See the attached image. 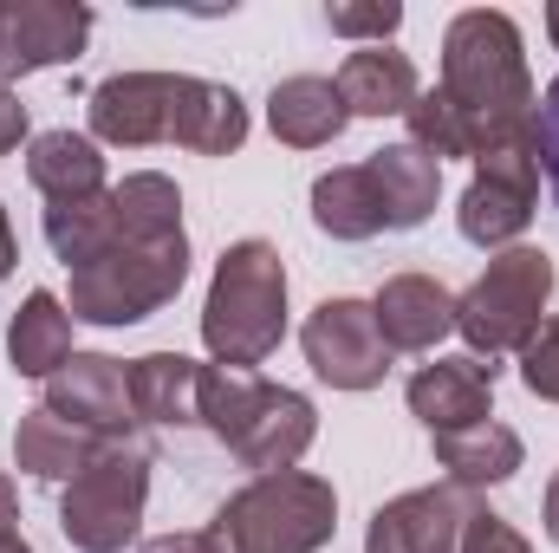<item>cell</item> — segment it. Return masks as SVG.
Segmentation results:
<instances>
[{
	"label": "cell",
	"instance_id": "obj_1",
	"mask_svg": "<svg viewBox=\"0 0 559 553\" xmlns=\"http://www.w3.org/2000/svg\"><path fill=\"white\" fill-rule=\"evenodd\" d=\"M534 66H527V39L514 26V13L501 7H462L442 26V72L436 85L417 92V105L404 111L411 143L423 156L449 163V156H488L501 143L534 138Z\"/></svg>",
	"mask_w": 559,
	"mask_h": 553
},
{
	"label": "cell",
	"instance_id": "obj_2",
	"mask_svg": "<svg viewBox=\"0 0 559 553\" xmlns=\"http://www.w3.org/2000/svg\"><path fill=\"white\" fill-rule=\"evenodd\" d=\"M286 339V261L274 242L248 235L228 242L215 274H209V299H202V345L209 365H248L261 372Z\"/></svg>",
	"mask_w": 559,
	"mask_h": 553
},
{
	"label": "cell",
	"instance_id": "obj_3",
	"mask_svg": "<svg viewBox=\"0 0 559 553\" xmlns=\"http://www.w3.org/2000/svg\"><path fill=\"white\" fill-rule=\"evenodd\" d=\"M338 534V489L312 469L248 475L209 521L215 553H319Z\"/></svg>",
	"mask_w": 559,
	"mask_h": 553
},
{
	"label": "cell",
	"instance_id": "obj_4",
	"mask_svg": "<svg viewBox=\"0 0 559 553\" xmlns=\"http://www.w3.org/2000/svg\"><path fill=\"white\" fill-rule=\"evenodd\" d=\"M182 280H189V235H163V242L118 235L98 261L72 268L66 313L85 326H138L182 293Z\"/></svg>",
	"mask_w": 559,
	"mask_h": 553
},
{
	"label": "cell",
	"instance_id": "obj_5",
	"mask_svg": "<svg viewBox=\"0 0 559 553\" xmlns=\"http://www.w3.org/2000/svg\"><path fill=\"white\" fill-rule=\"evenodd\" d=\"M554 255L547 248H501L488 255V268L455 293V332L468 339V358H501V352H521L527 332L547 319L554 306Z\"/></svg>",
	"mask_w": 559,
	"mask_h": 553
},
{
	"label": "cell",
	"instance_id": "obj_6",
	"mask_svg": "<svg viewBox=\"0 0 559 553\" xmlns=\"http://www.w3.org/2000/svg\"><path fill=\"white\" fill-rule=\"evenodd\" d=\"M143 508H150V449L105 443V456L59 489V534L72 553H124L143 528Z\"/></svg>",
	"mask_w": 559,
	"mask_h": 553
},
{
	"label": "cell",
	"instance_id": "obj_7",
	"mask_svg": "<svg viewBox=\"0 0 559 553\" xmlns=\"http://www.w3.org/2000/svg\"><path fill=\"white\" fill-rule=\"evenodd\" d=\"M534 209H540V150H534V138L501 143V150L475 156V176L455 202V228L468 248L501 255V248H521V235L534 228Z\"/></svg>",
	"mask_w": 559,
	"mask_h": 553
},
{
	"label": "cell",
	"instance_id": "obj_8",
	"mask_svg": "<svg viewBox=\"0 0 559 553\" xmlns=\"http://www.w3.org/2000/svg\"><path fill=\"white\" fill-rule=\"evenodd\" d=\"M299 352H306L312 378L332 391H378L391 378V358H397L371 319V299H352V293H332L306 313Z\"/></svg>",
	"mask_w": 559,
	"mask_h": 553
},
{
	"label": "cell",
	"instance_id": "obj_9",
	"mask_svg": "<svg viewBox=\"0 0 559 553\" xmlns=\"http://www.w3.org/2000/svg\"><path fill=\"white\" fill-rule=\"evenodd\" d=\"M92 26L98 20L85 0H0V92H13V79L26 72L72 66Z\"/></svg>",
	"mask_w": 559,
	"mask_h": 553
},
{
	"label": "cell",
	"instance_id": "obj_10",
	"mask_svg": "<svg viewBox=\"0 0 559 553\" xmlns=\"http://www.w3.org/2000/svg\"><path fill=\"white\" fill-rule=\"evenodd\" d=\"M176 98H182V72H111L92 85V143L105 150H150L169 143L176 131Z\"/></svg>",
	"mask_w": 559,
	"mask_h": 553
},
{
	"label": "cell",
	"instance_id": "obj_11",
	"mask_svg": "<svg viewBox=\"0 0 559 553\" xmlns=\"http://www.w3.org/2000/svg\"><path fill=\"white\" fill-rule=\"evenodd\" d=\"M475 515H481V502L455 482L404 489L371 515L365 553H462V534H468Z\"/></svg>",
	"mask_w": 559,
	"mask_h": 553
},
{
	"label": "cell",
	"instance_id": "obj_12",
	"mask_svg": "<svg viewBox=\"0 0 559 553\" xmlns=\"http://www.w3.org/2000/svg\"><path fill=\"white\" fill-rule=\"evenodd\" d=\"M52 416L105 436V443H131L138 430V411H131V365L111 358V352H72L52 378H46V398H39Z\"/></svg>",
	"mask_w": 559,
	"mask_h": 553
},
{
	"label": "cell",
	"instance_id": "obj_13",
	"mask_svg": "<svg viewBox=\"0 0 559 553\" xmlns=\"http://www.w3.org/2000/svg\"><path fill=\"white\" fill-rule=\"evenodd\" d=\"M495 378H501V365H488V358H429L411 372V385H404V404L417 416L429 436H442V430H468V423H488L495 416Z\"/></svg>",
	"mask_w": 559,
	"mask_h": 553
},
{
	"label": "cell",
	"instance_id": "obj_14",
	"mask_svg": "<svg viewBox=\"0 0 559 553\" xmlns=\"http://www.w3.org/2000/svg\"><path fill=\"white\" fill-rule=\"evenodd\" d=\"M312 436H319L312 398L293 391V385H267L261 411L248 416V430L228 443V456H235L241 469H254V475H280V469H299V462H306Z\"/></svg>",
	"mask_w": 559,
	"mask_h": 553
},
{
	"label": "cell",
	"instance_id": "obj_15",
	"mask_svg": "<svg viewBox=\"0 0 559 553\" xmlns=\"http://www.w3.org/2000/svg\"><path fill=\"white\" fill-rule=\"evenodd\" d=\"M371 319L391 352H436L455 332V293L436 274H391L371 293Z\"/></svg>",
	"mask_w": 559,
	"mask_h": 553
},
{
	"label": "cell",
	"instance_id": "obj_16",
	"mask_svg": "<svg viewBox=\"0 0 559 553\" xmlns=\"http://www.w3.org/2000/svg\"><path fill=\"white\" fill-rule=\"evenodd\" d=\"M248 131H254V118H248V98H241L235 85L182 72L176 131H169L176 150H189V156H235V150L248 143Z\"/></svg>",
	"mask_w": 559,
	"mask_h": 553
},
{
	"label": "cell",
	"instance_id": "obj_17",
	"mask_svg": "<svg viewBox=\"0 0 559 553\" xmlns=\"http://www.w3.org/2000/svg\"><path fill=\"white\" fill-rule=\"evenodd\" d=\"M345 125H352V111L325 72H293L267 92V131L286 150H325L345 138Z\"/></svg>",
	"mask_w": 559,
	"mask_h": 553
},
{
	"label": "cell",
	"instance_id": "obj_18",
	"mask_svg": "<svg viewBox=\"0 0 559 553\" xmlns=\"http://www.w3.org/2000/svg\"><path fill=\"white\" fill-rule=\"evenodd\" d=\"M332 85L352 118H404L423 92L411 52H397V46H352Z\"/></svg>",
	"mask_w": 559,
	"mask_h": 553
},
{
	"label": "cell",
	"instance_id": "obj_19",
	"mask_svg": "<svg viewBox=\"0 0 559 553\" xmlns=\"http://www.w3.org/2000/svg\"><path fill=\"white\" fill-rule=\"evenodd\" d=\"M436 443V469H449V482L455 489H501V482H514L521 475V462H527V443H521V430H508L501 416H488V423H468V430H442V436H429Z\"/></svg>",
	"mask_w": 559,
	"mask_h": 553
},
{
	"label": "cell",
	"instance_id": "obj_20",
	"mask_svg": "<svg viewBox=\"0 0 559 553\" xmlns=\"http://www.w3.org/2000/svg\"><path fill=\"white\" fill-rule=\"evenodd\" d=\"M365 169H371V183H378L384 228L411 235V228H423V222L436 215V202H442V163H436V156H423L411 138L371 150V156H365Z\"/></svg>",
	"mask_w": 559,
	"mask_h": 553
},
{
	"label": "cell",
	"instance_id": "obj_21",
	"mask_svg": "<svg viewBox=\"0 0 559 553\" xmlns=\"http://www.w3.org/2000/svg\"><path fill=\"white\" fill-rule=\"evenodd\" d=\"M72 313H66V299L52 293V286H33L20 306H13V319H7V365L20 372V378H33V385H46L79 345H72Z\"/></svg>",
	"mask_w": 559,
	"mask_h": 553
},
{
	"label": "cell",
	"instance_id": "obj_22",
	"mask_svg": "<svg viewBox=\"0 0 559 553\" xmlns=\"http://www.w3.org/2000/svg\"><path fill=\"white\" fill-rule=\"evenodd\" d=\"M26 183L46 202H85V196L111 189L105 150L92 143V131H39V138L26 143Z\"/></svg>",
	"mask_w": 559,
	"mask_h": 553
},
{
	"label": "cell",
	"instance_id": "obj_23",
	"mask_svg": "<svg viewBox=\"0 0 559 553\" xmlns=\"http://www.w3.org/2000/svg\"><path fill=\"white\" fill-rule=\"evenodd\" d=\"M98 456H105V436H92V430L52 416L46 404L13 423V462H20L26 475H39V482H59V489H66V482H72L79 469H92Z\"/></svg>",
	"mask_w": 559,
	"mask_h": 553
},
{
	"label": "cell",
	"instance_id": "obj_24",
	"mask_svg": "<svg viewBox=\"0 0 559 553\" xmlns=\"http://www.w3.org/2000/svg\"><path fill=\"white\" fill-rule=\"evenodd\" d=\"M312 222L332 242H371L384 235V202L365 163H338L325 176H312Z\"/></svg>",
	"mask_w": 559,
	"mask_h": 553
},
{
	"label": "cell",
	"instance_id": "obj_25",
	"mask_svg": "<svg viewBox=\"0 0 559 553\" xmlns=\"http://www.w3.org/2000/svg\"><path fill=\"white\" fill-rule=\"evenodd\" d=\"M195 385H202V365L189 352H143V358H131V411H138V423H156V430L195 423Z\"/></svg>",
	"mask_w": 559,
	"mask_h": 553
},
{
	"label": "cell",
	"instance_id": "obj_26",
	"mask_svg": "<svg viewBox=\"0 0 559 553\" xmlns=\"http://www.w3.org/2000/svg\"><path fill=\"white\" fill-rule=\"evenodd\" d=\"M267 372H248V365H202V385H195V423L228 449L241 430H248V416L261 411V398H267Z\"/></svg>",
	"mask_w": 559,
	"mask_h": 553
},
{
	"label": "cell",
	"instance_id": "obj_27",
	"mask_svg": "<svg viewBox=\"0 0 559 553\" xmlns=\"http://www.w3.org/2000/svg\"><path fill=\"white\" fill-rule=\"evenodd\" d=\"M111 242H118V202H111V189L85 196V202H46V248H52V261L66 274L85 268V261H98Z\"/></svg>",
	"mask_w": 559,
	"mask_h": 553
},
{
	"label": "cell",
	"instance_id": "obj_28",
	"mask_svg": "<svg viewBox=\"0 0 559 553\" xmlns=\"http://www.w3.org/2000/svg\"><path fill=\"white\" fill-rule=\"evenodd\" d=\"M111 202H118V235L124 242L182 235V189L163 169H131L124 183H111Z\"/></svg>",
	"mask_w": 559,
	"mask_h": 553
},
{
	"label": "cell",
	"instance_id": "obj_29",
	"mask_svg": "<svg viewBox=\"0 0 559 553\" xmlns=\"http://www.w3.org/2000/svg\"><path fill=\"white\" fill-rule=\"evenodd\" d=\"M325 26L352 46H391L397 26H404V7L397 0H332L325 7Z\"/></svg>",
	"mask_w": 559,
	"mask_h": 553
},
{
	"label": "cell",
	"instance_id": "obj_30",
	"mask_svg": "<svg viewBox=\"0 0 559 553\" xmlns=\"http://www.w3.org/2000/svg\"><path fill=\"white\" fill-rule=\"evenodd\" d=\"M514 358H521V385H527L540 404H559V313H547V319L527 332V345H521Z\"/></svg>",
	"mask_w": 559,
	"mask_h": 553
},
{
	"label": "cell",
	"instance_id": "obj_31",
	"mask_svg": "<svg viewBox=\"0 0 559 553\" xmlns=\"http://www.w3.org/2000/svg\"><path fill=\"white\" fill-rule=\"evenodd\" d=\"M534 150H540V176H547V189H554V202H559V79L534 105Z\"/></svg>",
	"mask_w": 559,
	"mask_h": 553
},
{
	"label": "cell",
	"instance_id": "obj_32",
	"mask_svg": "<svg viewBox=\"0 0 559 553\" xmlns=\"http://www.w3.org/2000/svg\"><path fill=\"white\" fill-rule=\"evenodd\" d=\"M462 553H534V541L514 528V521H501V515H475L468 521V534H462Z\"/></svg>",
	"mask_w": 559,
	"mask_h": 553
},
{
	"label": "cell",
	"instance_id": "obj_33",
	"mask_svg": "<svg viewBox=\"0 0 559 553\" xmlns=\"http://www.w3.org/2000/svg\"><path fill=\"white\" fill-rule=\"evenodd\" d=\"M26 131H33V125H26V105H20L13 92H0V156H13V150L26 143Z\"/></svg>",
	"mask_w": 559,
	"mask_h": 553
},
{
	"label": "cell",
	"instance_id": "obj_34",
	"mask_svg": "<svg viewBox=\"0 0 559 553\" xmlns=\"http://www.w3.org/2000/svg\"><path fill=\"white\" fill-rule=\"evenodd\" d=\"M138 553H215V548H209V528H195V534H156Z\"/></svg>",
	"mask_w": 559,
	"mask_h": 553
},
{
	"label": "cell",
	"instance_id": "obj_35",
	"mask_svg": "<svg viewBox=\"0 0 559 553\" xmlns=\"http://www.w3.org/2000/svg\"><path fill=\"white\" fill-rule=\"evenodd\" d=\"M7 534H20V489H13V475H0V541Z\"/></svg>",
	"mask_w": 559,
	"mask_h": 553
},
{
	"label": "cell",
	"instance_id": "obj_36",
	"mask_svg": "<svg viewBox=\"0 0 559 553\" xmlns=\"http://www.w3.org/2000/svg\"><path fill=\"white\" fill-rule=\"evenodd\" d=\"M540 521H547V541L559 548V469H554V482H547V495H540Z\"/></svg>",
	"mask_w": 559,
	"mask_h": 553
},
{
	"label": "cell",
	"instance_id": "obj_37",
	"mask_svg": "<svg viewBox=\"0 0 559 553\" xmlns=\"http://www.w3.org/2000/svg\"><path fill=\"white\" fill-rule=\"evenodd\" d=\"M20 268V242H13V222H7V209H0V280Z\"/></svg>",
	"mask_w": 559,
	"mask_h": 553
},
{
	"label": "cell",
	"instance_id": "obj_38",
	"mask_svg": "<svg viewBox=\"0 0 559 553\" xmlns=\"http://www.w3.org/2000/svg\"><path fill=\"white\" fill-rule=\"evenodd\" d=\"M0 553H33V541H26V534H7V541H0Z\"/></svg>",
	"mask_w": 559,
	"mask_h": 553
},
{
	"label": "cell",
	"instance_id": "obj_39",
	"mask_svg": "<svg viewBox=\"0 0 559 553\" xmlns=\"http://www.w3.org/2000/svg\"><path fill=\"white\" fill-rule=\"evenodd\" d=\"M547 33H554V46H559V7H547Z\"/></svg>",
	"mask_w": 559,
	"mask_h": 553
}]
</instances>
